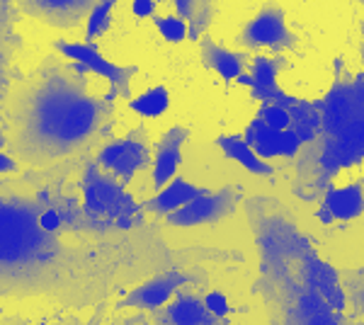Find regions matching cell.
<instances>
[{
    "mask_svg": "<svg viewBox=\"0 0 364 325\" xmlns=\"http://www.w3.org/2000/svg\"><path fill=\"white\" fill-rule=\"evenodd\" d=\"M154 25L158 29L163 39L168 44H182L187 37H190V27L182 20L180 15H163V17H154Z\"/></svg>",
    "mask_w": 364,
    "mask_h": 325,
    "instance_id": "d4e9b609",
    "label": "cell"
},
{
    "mask_svg": "<svg viewBox=\"0 0 364 325\" xmlns=\"http://www.w3.org/2000/svg\"><path fill=\"white\" fill-rule=\"evenodd\" d=\"M13 182L0 185V299H44L66 311L95 309L173 267V250L156 230H44L39 211L51 185L22 190Z\"/></svg>",
    "mask_w": 364,
    "mask_h": 325,
    "instance_id": "6da1fadb",
    "label": "cell"
},
{
    "mask_svg": "<svg viewBox=\"0 0 364 325\" xmlns=\"http://www.w3.org/2000/svg\"><path fill=\"white\" fill-rule=\"evenodd\" d=\"M15 5L34 20L58 29H70L92 13L97 0H15Z\"/></svg>",
    "mask_w": 364,
    "mask_h": 325,
    "instance_id": "4fadbf2b",
    "label": "cell"
},
{
    "mask_svg": "<svg viewBox=\"0 0 364 325\" xmlns=\"http://www.w3.org/2000/svg\"><path fill=\"white\" fill-rule=\"evenodd\" d=\"M216 146L221 149V153L228 161L238 163L243 170L257 175V177H272L274 175V165H269L267 161H262L255 151L250 149V144L243 139V134H221L216 139Z\"/></svg>",
    "mask_w": 364,
    "mask_h": 325,
    "instance_id": "ffe728a7",
    "label": "cell"
},
{
    "mask_svg": "<svg viewBox=\"0 0 364 325\" xmlns=\"http://www.w3.org/2000/svg\"><path fill=\"white\" fill-rule=\"evenodd\" d=\"M75 61L44 58L10 85L3 110L5 149L17 163L46 168L102 144L114 127V105L87 87Z\"/></svg>",
    "mask_w": 364,
    "mask_h": 325,
    "instance_id": "7a4b0ae2",
    "label": "cell"
},
{
    "mask_svg": "<svg viewBox=\"0 0 364 325\" xmlns=\"http://www.w3.org/2000/svg\"><path fill=\"white\" fill-rule=\"evenodd\" d=\"M13 56H15V32H13V0H0V149H5V124L3 110L10 92V73H13Z\"/></svg>",
    "mask_w": 364,
    "mask_h": 325,
    "instance_id": "e0dca14e",
    "label": "cell"
},
{
    "mask_svg": "<svg viewBox=\"0 0 364 325\" xmlns=\"http://www.w3.org/2000/svg\"><path fill=\"white\" fill-rule=\"evenodd\" d=\"M178 15L190 27V39L199 41L214 20V3L211 0H173Z\"/></svg>",
    "mask_w": 364,
    "mask_h": 325,
    "instance_id": "7402d4cb",
    "label": "cell"
},
{
    "mask_svg": "<svg viewBox=\"0 0 364 325\" xmlns=\"http://www.w3.org/2000/svg\"><path fill=\"white\" fill-rule=\"evenodd\" d=\"M17 170H20V163L10 153L0 151V173H17Z\"/></svg>",
    "mask_w": 364,
    "mask_h": 325,
    "instance_id": "4dcf8cb0",
    "label": "cell"
},
{
    "mask_svg": "<svg viewBox=\"0 0 364 325\" xmlns=\"http://www.w3.org/2000/svg\"><path fill=\"white\" fill-rule=\"evenodd\" d=\"M243 139L250 144V149L262 158V161H272V158H296L301 153L304 144L301 139L287 129V132H274V129L265 127L260 119H252L245 129Z\"/></svg>",
    "mask_w": 364,
    "mask_h": 325,
    "instance_id": "5bb4252c",
    "label": "cell"
},
{
    "mask_svg": "<svg viewBox=\"0 0 364 325\" xmlns=\"http://www.w3.org/2000/svg\"><path fill=\"white\" fill-rule=\"evenodd\" d=\"M289 66L284 56H255L252 58L250 73H243L236 82L250 87L252 100H257L260 105H279V107H294L301 97L287 95L279 87L277 75L279 70Z\"/></svg>",
    "mask_w": 364,
    "mask_h": 325,
    "instance_id": "8fae6325",
    "label": "cell"
},
{
    "mask_svg": "<svg viewBox=\"0 0 364 325\" xmlns=\"http://www.w3.org/2000/svg\"><path fill=\"white\" fill-rule=\"evenodd\" d=\"M190 139V129L185 127H170L161 141L156 144L154 153V187L163 190L170 180L178 177L180 163H182V146Z\"/></svg>",
    "mask_w": 364,
    "mask_h": 325,
    "instance_id": "2e32d148",
    "label": "cell"
},
{
    "mask_svg": "<svg viewBox=\"0 0 364 325\" xmlns=\"http://www.w3.org/2000/svg\"><path fill=\"white\" fill-rule=\"evenodd\" d=\"M95 163L105 173L129 185L139 170L151 165V149L144 129H132L124 139H112L100 149Z\"/></svg>",
    "mask_w": 364,
    "mask_h": 325,
    "instance_id": "30bf717a",
    "label": "cell"
},
{
    "mask_svg": "<svg viewBox=\"0 0 364 325\" xmlns=\"http://www.w3.org/2000/svg\"><path fill=\"white\" fill-rule=\"evenodd\" d=\"M105 311H107V304H100L92 309V318L87 323H80V325H102L105 321Z\"/></svg>",
    "mask_w": 364,
    "mask_h": 325,
    "instance_id": "1f68e13d",
    "label": "cell"
},
{
    "mask_svg": "<svg viewBox=\"0 0 364 325\" xmlns=\"http://www.w3.org/2000/svg\"><path fill=\"white\" fill-rule=\"evenodd\" d=\"M333 80L318 100L321 129L294 158L291 194L301 202H321L343 170L364 163V70L333 63Z\"/></svg>",
    "mask_w": 364,
    "mask_h": 325,
    "instance_id": "3957f363",
    "label": "cell"
},
{
    "mask_svg": "<svg viewBox=\"0 0 364 325\" xmlns=\"http://www.w3.org/2000/svg\"><path fill=\"white\" fill-rule=\"evenodd\" d=\"M362 61H364V27H362Z\"/></svg>",
    "mask_w": 364,
    "mask_h": 325,
    "instance_id": "d6a6232c",
    "label": "cell"
},
{
    "mask_svg": "<svg viewBox=\"0 0 364 325\" xmlns=\"http://www.w3.org/2000/svg\"><path fill=\"white\" fill-rule=\"evenodd\" d=\"M151 316V325H228L224 318H216L207 309L204 297H199L195 287L180 289L166 306L156 309Z\"/></svg>",
    "mask_w": 364,
    "mask_h": 325,
    "instance_id": "7c38bea8",
    "label": "cell"
},
{
    "mask_svg": "<svg viewBox=\"0 0 364 325\" xmlns=\"http://www.w3.org/2000/svg\"><path fill=\"white\" fill-rule=\"evenodd\" d=\"M109 325H151V316L144 311H136V313H129V316L117 318Z\"/></svg>",
    "mask_w": 364,
    "mask_h": 325,
    "instance_id": "f1b7e54d",
    "label": "cell"
},
{
    "mask_svg": "<svg viewBox=\"0 0 364 325\" xmlns=\"http://www.w3.org/2000/svg\"><path fill=\"white\" fill-rule=\"evenodd\" d=\"M255 247L260 262L252 294L262 299L267 325H348V318L299 277L294 262L277 245L255 238Z\"/></svg>",
    "mask_w": 364,
    "mask_h": 325,
    "instance_id": "277c9868",
    "label": "cell"
},
{
    "mask_svg": "<svg viewBox=\"0 0 364 325\" xmlns=\"http://www.w3.org/2000/svg\"><path fill=\"white\" fill-rule=\"evenodd\" d=\"M129 107L136 114L146 117V119H156V117L166 114L170 107V92L166 90V85H156L151 90H146L144 95L129 100Z\"/></svg>",
    "mask_w": 364,
    "mask_h": 325,
    "instance_id": "603a6c76",
    "label": "cell"
},
{
    "mask_svg": "<svg viewBox=\"0 0 364 325\" xmlns=\"http://www.w3.org/2000/svg\"><path fill=\"white\" fill-rule=\"evenodd\" d=\"M364 214V180H357L352 185L336 187L323 194L318 202V216L321 223H333V221H355Z\"/></svg>",
    "mask_w": 364,
    "mask_h": 325,
    "instance_id": "9a60e30c",
    "label": "cell"
},
{
    "mask_svg": "<svg viewBox=\"0 0 364 325\" xmlns=\"http://www.w3.org/2000/svg\"><path fill=\"white\" fill-rule=\"evenodd\" d=\"M257 119L265 124V127L274 129V132H287V129H291V114L287 112V107H279V105H260Z\"/></svg>",
    "mask_w": 364,
    "mask_h": 325,
    "instance_id": "484cf974",
    "label": "cell"
},
{
    "mask_svg": "<svg viewBox=\"0 0 364 325\" xmlns=\"http://www.w3.org/2000/svg\"><path fill=\"white\" fill-rule=\"evenodd\" d=\"M207 192H209L207 187L192 185L185 177H175L163 190H158L156 197H151L149 202L141 204V209L156 216H168V214H173V211L182 209L185 204L195 202L197 197H202V194H207Z\"/></svg>",
    "mask_w": 364,
    "mask_h": 325,
    "instance_id": "d6986e66",
    "label": "cell"
},
{
    "mask_svg": "<svg viewBox=\"0 0 364 325\" xmlns=\"http://www.w3.org/2000/svg\"><path fill=\"white\" fill-rule=\"evenodd\" d=\"M117 0H97V5L92 8V13L87 15V27H85V41L95 44L97 37H102L112 25V10Z\"/></svg>",
    "mask_w": 364,
    "mask_h": 325,
    "instance_id": "cb8c5ba5",
    "label": "cell"
},
{
    "mask_svg": "<svg viewBox=\"0 0 364 325\" xmlns=\"http://www.w3.org/2000/svg\"><path fill=\"white\" fill-rule=\"evenodd\" d=\"M0 325H80V318H63V321H56V323H49V321H39V323H32L22 316H3L0 318Z\"/></svg>",
    "mask_w": 364,
    "mask_h": 325,
    "instance_id": "83f0119b",
    "label": "cell"
},
{
    "mask_svg": "<svg viewBox=\"0 0 364 325\" xmlns=\"http://www.w3.org/2000/svg\"><path fill=\"white\" fill-rule=\"evenodd\" d=\"M357 3H360V5H364V0H357Z\"/></svg>",
    "mask_w": 364,
    "mask_h": 325,
    "instance_id": "836d02e7",
    "label": "cell"
},
{
    "mask_svg": "<svg viewBox=\"0 0 364 325\" xmlns=\"http://www.w3.org/2000/svg\"><path fill=\"white\" fill-rule=\"evenodd\" d=\"M54 46H56L58 54L66 56L68 61L80 63L85 70H90V73H95V75H100V78H105L109 82V92L105 95L107 102L114 105L117 97L132 100V80H134V75L139 73L136 66H119V63L107 61V58L97 51V46L90 44V41H85V44L54 41Z\"/></svg>",
    "mask_w": 364,
    "mask_h": 325,
    "instance_id": "52a82bcc",
    "label": "cell"
},
{
    "mask_svg": "<svg viewBox=\"0 0 364 325\" xmlns=\"http://www.w3.org/2000/svg\"><path fill=\"white\" fill-rule=\"evenodd\" d=\"M132 13L136 17H154L156 15V0H134Z\"/></svg>",
    "mask_w": 364,
    "mask_h": 325,
    "instance_id": "f546056e",
    "label": "cell"
},
{
    "mask_svg": "<svg viewBox=\"0 0 364 325\" xmlns=\"http://www.w3.org/2000/svg\"><path fill=\"white\" fill-rule=\"evenodd\" d=\"M175 262L166 272L149 277L122 297L114 304V311H144L154 313L156 309L166 306L180 289L185 287H202L207 282V275L197 267V260H182L178 252H173Z\"/></svg>",
    "mask_w": 364,
    "mask_h": 325,
    "instance_id": "8992f818",
    "label": "cell"
},
{
    "mask_svg": "<svg viewBox=\"0 0 364 325\" xmlns=\"http://www.w3.org/2000/svg\"><path fill=\"white\" fill-rule=\"evenodd\" d=\"M199 56H202L204 68L214 70L221 80L226 82H236L245 70V63H248V56L243 51H231L226 46H221L219 41H214L209 34H204L199 39Z\"/></svg>",
    "mask_w": 364,
    "mask_h": 325,
    "instance_id": "ac0fdd59",
    "label": "cell"
},
{
    "mask_svg": "<svg viewBox=\"0 0 364 325\" xmlns=\"http://www.w3.org/2000/svg\"><path fill=\"white\" fill-rule=\"evenodd\" d=\"M291 114V132H294L301 144L306 146L318 136L321 129V105L318 100H299L294 107L287 110Z\"/></svg>",
    "mask_w": 364,
    "mask_h": 325,
    "instance_id": "44dd1931",
    "label": "cell"
},
{
    "mask_svg": "<svg viewBox=\"0 0 364 325\" xmlns=\"http://www.w3.org/2000/svg\"><path fill=\"white\" fill-rule=\"evenodd\" d=\"M238 41L245 49H269L279 56L282 51L294 49L299 39L287 25L284 8L279 3H265L248 25L240 29Z\"/></svg>",
    "mask_w": 364,
    "mask_h": 325,
    "instance_id": "9c48e42d",
    "label": "cell"
},
{
    "mask_svg": "<svg viewBox=\"0 0 364 325\" xmlns=\"http://www.w3.org/2000/svg\"><path fill=\"white\" fill-rule=\"evenodd\" d=\"M240 204H243V187L226 185L216 192L209 190L207 194L197 197L195 202L185 204L182 209L168 214L166 223L175 228L209 226V223H219V221H224V218L233 216Z\"/></svg>",
    "mask_w": 364,
    "mask_h": 325,
    "instance_id": "ba28073f",
    "label": "cell"
},
{
    "mask_svg": "<svg viewBox=\"0 0 364 325\" xmlns=\"http://www.w3.org/2000/svg\"><path fill=\"white\" fill-rule=\"evenodd\" d=\"M124 182L105 173L97 163H90L83 175V209L87 216L105 221L119 230H132L141 226V204L127 194Z\"/></svg>",
    "mask_w": 364,
    "mask_h": 325,
    "instance_id": "5b68a950",
    "label": "cell"
},
{
    "mask_svg": "<svg viewBox=\"0 0 364 325\" xmlns=\"http://www.w3.org/2000/svg\"><path fill=\"white\" fill-rule=\"evenodd\" d=\"M204 304H207V309L214 313L216 318H224V321H228V316L233 313L226 294H221V292H207L204 294Z\"/></svg>",
    "mask_w": 364,
    "mask_h": 325,
    "instance_id": "4316f807",
    "label": "cell"
}]
</instances>
